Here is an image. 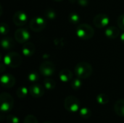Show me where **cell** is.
Returning <instances> with one entry per match:
<instances>
[{
    "mask_svg": "<svg viewBox=\"0 0 124 123\" xmlns=\"http://www.w3.org/2000/svg\"><path fill=\"white\" fill-rule=\"evenodd\" d=\"M74 72L77 78L81 79H86L91 76L93 72V69L89 63L81 62L76 65Z\"/></svg>",
    "mask_w": 124,
    "mask_h": 123,
    "instance_id": "6da1fadb",
    "label": "cell"
},
{
    "mask_svg": "<svg viewBox=\"0 0 124 123\" xmlns=\"http://www.w3.org/2000/svg\"><path fill=\"white\" fill-rule=\"evenodd\" d=\"M76 36L82 40H89L92 38L94 35V30L93 28L86 23L79 24L76 29Z\"/></svg>",
    "mask_w": 124,
    "mask_h": 123,
    "instance_id": "7a4b0ae2",
    "label": "cell"
},
{
    "mask_svg": "<svg viewBox=\"0 0 124 123\" xmlns=\"http://www.w3.org/2000/svg\"><path fill=\"white\" fill-rule=\"evenodd\" d=\"M4 63L5 65L12 67V68H16L20 66L22 64V57L21 56L15 52L12 51L9 53H7L4 57Z\"/></svg>",
    "mask_w": 124,
    "mask_h": 123,
    "instance_id": "3957f363",
    "label": "cell"
},
{
    "mask_svg": "<svg viewBox=\"0 0 124 123\" xmlns=\"http://www.w3.org/2000/svg\"><path fill=\"white\" fill-rule=\"evenodd\" d=\"M14 99L8 93H1L0 95V108L2 112H8L13 108Z\"/></svg>",
    "mask_w": 124,
    "mask_h": 123,
    "instance_id": "277c9868",
    "label": "cell"
},
{
    "mask_svg": "<svg viewBox=\"0 0 124 123\" xmlns=\"http://www.w3.org/2000/svg\"><path fill=\"white\" fill-rule=\"evenodd\" d=\"M64 107L65 109L71 113H75L81 109V104L78 99L73 96H67L64 101Z\"/></svg>",
    "mask_w": 124,
    "mask_h": 123,
    "instance_id": "5b68a950",
    "label": "cell"
},
{
    "mask_svg": "<svg viewBox=\"0 0 124 123\" xmlns=\"http://www.w3.org/2000/svg\"><path fill=\"white\" fill-rule=\"evenodd\" d=\"M46 26V21L41 17H33L29 22V27L33 32H40Z\"/></svg>",
    "mask_w": 124,
    "mask_h": 123,
    "instance_id": "8992f818",
    "label": "cell"
},
{
    "mask_svg": "<svg viewBox=\"0 0 124 123\" xmlns=\"http://www.w3.org/2000/svg\"><path fill=\"white\" fill-rule=\"evenodd\" d=\"M39 71L41 75L48 78L52 76L54 73L55 66L53 62L46 61L39 66Z\"/></svg>",
    "mask_w": 124,
    "mask_h": 123,
    "instance_id": "52a82bcc",
    "label": "cell"
},
{
    "mask_svg": "<svg viewBox=\"0 0 124 123\" xmlns=\"http://www.w3.org/2000/svg\"><path fill=\"white\" fill-rule=\"evenodd\" d=\"M31 35L26 28H19L15 32V41L20 43H25L28 42Z\"/></svg>",
    "mask_w": 124,
    "mask_h": 123,
    "instance_id": "ba28073f",
    "label": "cell"
},
{
    "mask_svg": "<svg viewBox=\"0 0 124 123\" xmlns=\"http://www.w3.org/2000/svg\"><path fill=\"white\" fill-rule=\"evenodd\" d=\"M94 25L98 28H103L110 23V18L105 14L100 13L97 14L93 19Z\"/></svg>",
    "mask_w": 124,
    "mask_h": 123,
    "instance_id": "9c48e42d",
    "label": "cell"
},
{
    "mask_svg": "<svg viewBox=\"0 0 124 123\" xmlns=\"http://www.w3.org/2000/svg\"><path fill=\"white\" fill-rule=\"evenodd\" d=\"M13 22L17 26H23L28 22V15L23 11H17L13 14Z\"/></svg>",
    "mask_w": 124,
    "mask_h": 123,
    "instance_id": "30bf717a",
    "label": "cell"
},
{
    "mask_svg": "<svg viewBox=\"0 0 124 123\" xmlns=\"http://www.w3.org/2000/svg\"><path fill=\"white\" fill-rule=\"evenodd\" d=\"M29 94L33 98H40L44 94V88L40 84H33L29 87Z\"/></svg>",
    "mask_w": 124,
    "mask_h": 123,
    "instance_id": "8fae6325",
    "label": "cell"
},
{
    "mask_svg": "<svg viewBox=\"0 0 124 123\" xmlns=\"http://www.w3.org/2000/svg\"><path fill=\"white\" fill-rule=\"evenodd\" d=\"M1 84L4 88H10L13 87L15 84V78L12 75L10 74H4L1 77Z\"/></svg>",
    "mask_w": 124,
    "mask_h": 123,
    "instance_id": "7c38bea8",
    "label": "cell"
},
{
    "mask_svg": "<svg viewBox=\"0 0 124 123\" xmlns=\"http://www.w3.org/2000/svg\"><path fill=\"white\" fill-rule=\"evenodd\" d=\"M120 28H118L115 26H110L105 30V35L111 39H114L120 36Z\"/></svg>",
    "mask_w": 124,
    "mask_h": 123,
    "instance_id": "4fadbf2b",
    "label": "cell"
},
{
    "mask_svg": "<svg viewBox=\"0 0 124 123\" xmlns=\"http://www.w3.org/2000/svg\"><path fill=\"white\" fill-rule=\"evenodd\" d=\"M35 51H36V48L33 43L28 41L25 43H23V46L22 48V52L24 56L31 57L35 53Z\"/></svg>",
    "mask_w": 124,
    "mask_h": 123,
    "instance_id": "5bb4252c",
    "label": "cell"
},
{
    "mask_svg": "<svg viewBox=\"0 0 124 123\" xmlns=\"http://www.w3.org/2000/svg\"><path fill=\"white\" fill-rule=\"evenodd\" d=\"M73 75L72 72L68 69H63L59 72V78L63 83L70 82L73 79Z\"/></svg>",
    "mask_w": 124,
    "mask_h": 123,
    "instance_id": "9a60e30c",
    "label": "cell"
},
{
    "mask_svg": "<svg viewBox=\"0 0 124 123\" xmlns=\"http://www.w3.org/2000/svg\"><path fill=\"white\" fill-rule=\"evenodd\" d=\"M114 111L117 115L124 117V99H120L115 103Z\"/></svg>",
    "mask_w": 124,
    "mask_h": 123,
    "instance_id": "2e32d148",
    "label": "cell"
},
{
    "mask_svg": "<svg viewBox=\"0 0 124 123\" xmlns=\"http://www.w3.org/2000/svg\"><path fill=\"white\" fill-rule=\"evenodd\" d=\"M1 47L4 49H10L13 48L15 45L14 40L10 37H4L1 41Z\"/></svg>",
    "mask_w": 124,
    "mask_h": 123,
    "instance_id": "e0dca14e",
    "label": "cell"
},
{
    "mask_svg": "<svg viewBox=\"0 0 124 123\" xmlns=\"http://www.w3.org/2000/svg\"><path fill=\"white\" fill-rule=\"evenodd\" d=\"M44 86L47 90H53L56 86V83L53 79L46 78L44 80Z\"/></svg>",
    "mask_w": 124,
    "mask_h": 123,
    "instance_id": "ac0fdd59",
    "label": "cell"
},
{
    "mask_svg": "<svg viewBox=\"0 0 124 123\" xmlns=\"http://www.w3.org/2000/svg\"><path fill=\"white\" fill-rule=\"evenodd\" d=\"M29 92V89L26 88L25 86H20L17 88L16 91V95L18 98L20 99H23L25 98Z\"/></svg>",
    "mask_w": 124,
    "mask_h": 123,
    "instance_id": "d6986e66",
    "label": "cell"
},
{
    "mask_svg": "<svg viewBox=\"0 0 124 123\" xmlns=\"http://www.w3.org/2000/svg\"><path fill=\"white\" fill-rule=\"evenodd\" d=\"M69 22L73 25H76L80 22V15L76 12H72L68 16Z\"/></svg>",
    "mask_w": 124,
    "mask_h": 123,
    "instance_id": "ffe728a7",
    "label": "cell"
},
{
    "mask_svg": "<svg viewBox=\"0 0 124 123\" xmlns=\"http://www.w3.org/2000/svg\"><path fill=\"white\" fill-rule=\"evenodd\" d=\"M79 114L84 119H89L92 116V112L88 107H82L79 109Z\"/></svg>",
    "mask_w": 124,
    "mask_h": 123,
    "instance_id": "44dd1931",
    "label": "cell"
},
{
    "mask_svg": "<svg viewBox=\"0 0 124 123\" xmlns=\"http://www.w3.org/2000/svg\"><path fill=\"white\" fill-rule=\"evenodd\" d=\"M110 99L108 97V95L105 94H100L97 96V101L100 104H106L109 102Z\"/></svg>",
    "mask_w": 124,
    "mask_h": 123,
    "instance_id": "7402d4cb",
    "label": "cell"
},
{
    "mask_svg": "<svg viewBox=\"0 0 124 123\" xmlns=\"http://www.w3.org/2000/svg\"><path fill=\"white\" fill-rule=\"evenodd\" d=\"M70 86H71V88L73 90H78V89H80L81 88V86H82V81H81V78H77L73 79L71 81Z\"/></svg>",
    "mask_w": 124,
    "mask_h": 123,
    "instance_id": "603a6c76",
    "label": "cell"
},
{
    "mask_svg": "<svg viewBox=\"0 0 124 123\" xmlns=\"http://www.w3.org/2000/svg\"><path fill=\"white\" fill-rule=\"evenodd\" d=\"M28 79L29 81H31V83H36L39 80V75L36 72L32 71L28 75Z\"/></svg>",
    "mask_w": 124,
    "mask_h": 123,
    "instance_id": "cb8c5ba5",
    "label": "cell"
},
{
    "mask_svg": "<svg viewBox=\"0 0 124 123\" xmlns=\"http://www.w3.org/2000/svg\"><path fill=\"white\" fill-rule=\"evenodd\" d=\"M45 15L49 20H54L56 17V16H57L55 11L54 9H50V8H49V9H47L46 10Z\"/></svg>",
    "mask_w": 124,
    "mask_h": 123,
    "instance_id": "d4e9b609",
    "label": "cell"
},
{
    "mask_svg": "<svg viewBox=\"0 0 124 123\" xmlns=\"http://www.w3.org/2000/svg\"><path fill=\"white\" fill-rule=\"evenodd\" d=\"M6 121L7 123H20V120L17 117H16L15 115H8L7 116V118H6Z\"/></svg>",
    "mask_w": 124,
    "mask_h": 123,
    "instance_id": "484cf974",
    "label": "cell"
},
{
    "mask_svg": "<svg viewBox=\"0 0 124 123\" xmlns=\"http://www.w3.org/2000/svg\"><path fill=\"white\" fill-rule=\"evenodd\" d=\"M23 123H39L37 118L33 115H28L24 119Z\"/></svg>",
    "mask_w": 124,
    "mask_h": 123,
    "instance_id": "4316f807",
    "label": "cell"
},
{
    "mask_svg": "<svg viewBox=\"0 0 124 123\" xmlns=\"http://www.w3.org/2000/svg\"><path fill=\"white\" fill-rule=\"evenodd\" d=\"M0 31H1V33L2 35V36H5L9 33V28L8 25L7 23L2 22L1 24Z\"/></svg>",
    "mask_w": 124,
    "mask_h": 123,
    "instance_id": "83f0119b",
    "label": "cell"
},
{
    "mask_svg": "<svg viewBox=\"0 0 124 123\" xmlns=\"http://www.w3.org/2000/svg\"><path fill=\"white\" fill-rule=\"evenodd\" d=\"M117 23H118V28L124 30V14H121L118 17V20H117Z\"/></svg>",
    "mask_w": 124,
    "mask_h": 123,
    "instance_id": "f1b7e54d",
    "label": "cell"
},
{
    "mask_svg": "<svg viewBox=\"0 0 124 123\" xmlns=\"http://www.w3.org/2000/svg\"><path fill=\"white\" fill-rule=\"evenodd\" d=\"M76 2H78V4L82 7H86L89 3V0H77Z\"/></svg>",
    "mask_w": 124,
    "mask_h": 123,
    "instance_id": "f546056e",
    "label": "cell"
},
{
    "mask_svg": "<svg viewBox=\"0 0 124 123\" xmlns=\"http://www.w3.org/2000/svg\"><path fill=\"white\" fill-rule=\"evenodd\" d=\"M120 38H121V41H122V43H124V31L120 35Z\"/></svg>",
    "mask_w": 124,
    "mask_h": 123,
    "instance_id": "4dcf8cb0",
    "label": "cell"
},
{
    "mask_svg": "<svg viewBox=\"0 0 124 123\" xmlns=\"http://www.w3.org/2000/svg\"><path fill=\"white\" fill-rule=\"evenodd\" d=\"M43 123H52L51 121H49V120H46V121H44Z\"/></svg>",
    "mask_w": 124,
    "mask_h": 123,
    "instance_id": "1f68e13d",
    "label": "cell"
},
{
    "mask_svg": "<svg viewBox=\"0 0 124 123\" xmlns=\"http://www.w3.org/2000/svg\"><path fill=\"white\" fill-rule=\"evenodd\" d=\"M54 1H62V0H54Z\"/></svg>",
    "mask_w": 124,
    "mask_h": 123,
    "instance_id": "d6a6232c",
    "label": "cell"
}]
</instances>
